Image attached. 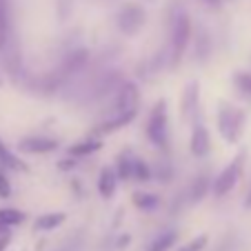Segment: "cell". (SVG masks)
<instances>
[{
    "instance_id": "9a60e30c",
    "label": "cell",
    "mask_w": 251,
    "mask_h": 251,
    "mask_svg": "<svg viewBox=\"0 0 251 251\" xmlns=\"http://www.w3.org/2000/svg\"><path fill=\"white\" fill-rule=\"evenodd\" d=\"M131 202H133V207H136L138 211H142V213H153V211H158V209L162 207L160 196L153 194V191H142V189L133 191Z\"/></svg>"
},
{
    "instance_id": "484cf974",
    "label": "cell",
    "mask_w": 251,
    "mask_h": 251,
    "mask_svg": "<svg viewBox=\"0 0 251 251\" xmlns=\"http://www.w3.org/2000/svg\"><path fill=\"white\" fill-rule=\"evenodd\" d=\"M209 245V236L207 233H200V236L191 238L189 242H185L182 247H178V251H204Z\"/></svg>"
},
{
    "instance_id": "83f0119b",
    "label": "cell",
    "mask_w": 251,
    "mask_h": 251,
    "mask_svg": "<svg viewBox=\"0 0 251 251\" xmlns=\"http://www.w3.org/2000/svg\"><path fill=\"white\" fill-rule=\"evenodd\" d=\"M0 198L2 200L11 198V182L5 174V167H0Z\"/></svg>"
},
{
    "instance_id": "cb8c5ba5",
    "label": "cell",
    "mask_w": 251,
    "mask_h": 251,
    "mask_svg": "<svg viewBox=\"0 0 251 251\" xmlns=\"http://www.w3.org/2000/svg\"><path fill=\"white\" fill-rule=\"evenodd\" d=\"M25 220H27V213L20 211V209H14V207L0 209V223H5L7 227H18Z\"/></svg>"
},
{
    "instance_id": "f1b7e54d",
    "label": "cell",
    "mask_w": 251,
    "mask_h": 251,
    "mask_svg": "<svg viewBox=\"0 0 251 251\" xmlns=\"http://www.w3.org/2000/svg\"><path fill=\"white\" fill-rule=\"evenodd\" d=\"M129 242H131V236H129V233H125V236H120V238H118L116 247H118V249H123V247H127Z\"/></svg>"
},
{
    "instance_id": "d6986e66",
    "label": "cell",
    "mask_w": 251,
    "mask_h": 251,
    "mask_svg": "<svg viewBox=\"0 0 251 251\" xmlns=\"http://www.w3.org/2000/svg\"><path fill=\"white\" fill-rule=\"evenodd\" d=\"M178 238H180L178 229H167V231L158 233V236L149 242L147 251H171L176 247V242H178Z\"/></svg>"
},
{
    "instance_id": "e0dca14e",
    "label": "cell",
    "mask_w": 251,
    "mask_h": 251,
    "mask_svg": "<svg viewBox=\"0 0 251 251\" xmlns=\"http://www.w3.org/2000/svg\"><path fill=\"white\" fill-rule=\"evenodd\" d=\"M133 158L136 153L131 149H123V151L116 156V162H114V169L118 174L120 182H133Z\"/></svg>"
},
{
    "instance_id": "277c9868",
    "label": "cell",
    "mask_w": 251,
    "mask_h": 251,
    "mask_svg": "<svg viewBox=\"0 0 251 251\" xmlns=\"http://www.w3.org/2000/svg\"><path fill=\"white\" fill-rule=\"evenodd\" d=\"M245 162H247V149H240V151L231 158V162L213 178L211 194L216 196V198H225V196H229L236 189L238 182L242 180V174H245Z\"/></svg>"
},
{
    "instance_id": "5b68a950",
    "label": "cell",
    "mask_w": 251,
    "mask_h": 251,
    "mask_svg": "<svg viewBox=\"0 0 251 251\" xmlns=\"http://www.w3.org/2000/svg\"><path fill=\"white\" fill-rule=\"evenodd\" d=\"M147 25V9L140 5V2H123L116 11V27L123 36L133 38L142 31V27Z\"/></svg>"
},
{
    "instance_id": "52a82bcc",
    "label": "cell",
    "mask_w": 251,
    "mask_h": 251,
    "mask_svg": "<svg viewBox=\"0 0 251 251\" xmlns=\"http://www.w3.org/2000/svg\"><path fill=\"white\" fill-rule=\"evenodd\" d=\"M140 109V89L133 80H123L114 91L107 111H138Z\"/></svg>"
},
{
    "instance_id": "8992f818",
    "label": "cell",
    "mask_w": 251,
    "mask_h": 251,
    "mask_svg": "<svg viewBox=\"0 0 251 251\" xmlns=\"http://www.w3.org/2000/svg\"><path fill=\"white\" fill-rule=\"evenodd\" d=\"M138 118V111H104L102 118L91 127V136H111V133L120 131V129L129 127L133 120Z\"/></svg>"
},
{
    "instance_id": "6da1fadb",
    "label": "cell",
    "mask_w": 251,
    "mask_h": 251,
    "mask_svg": "<svg viewBox=\"0 0 251 251\" xmlns=\"http://www.w3.org/2000/svg\"><path fill=\"white\" fill-rule=\"evenodd\" d=\"M194 38V23H191L189 11L182 5L174 7L169 16V49H167V56H169V67L180 65L182 58H185L187 49L191 45Z\"/></svg>"
},
{
    "instance_id": "4fadbf2b",
    "label": "cell",
    "mask_w": 251,
    "mask_h": 251,
    "mask_svg": "<svg viewBox=\"0 0 251 251\" xmlns=\"http://www.w3.org/2000/svg\"><path fill=\"white\" fill-rule=\"evenodd\" d=\"M191 43H194V58L200 65H204L213 53V38H211V33H209V29L202 27V25L196 27V33H194V38H191Z\"/></svg>"
},
{
    "instance_id": "d4e9b609",
    "label": "cell",
    "mask_w": 251,
    "mask_h": 251,
    "mask_svg": "<svg viewBox=\"0 0 251 251\" xmlns=\"http://www.w3.org/2000/svg\"><path fill=\"white\" fill-rule=\"evenodd\" d=\"M151 169H153V178H156L158 182H162V185L171 182V178H174V167H171V162L167 160V158L158 160V165L151 167Z\"/></svg>"
},
{
    "instance_id": "f546056e",
    "label": "cell",
    "mask_w": 251,
    "mask_h": 251,
    "mask_svg": "<svg viewBox=\"0 0 251 251\" xmlns=\"http://www.w3.org/2000/svg\"><path fill=\"white\" fill-rule=\"evenodd\" d=\"M9 242H11V236H9V233H5V236H0V251H7Z\"/></svg>"
},
{
    "instance_id": "44dd1931",
    "label": "cell",
    "mask_w": 251,
    "mask_h": 251,
    "mask_svg": "<svg viewBox=\"0 0 251 251\" xmlns=\"http://www.w3.org/2000/svg\"><path fill=\"white\" fill-rule=\"evenodd\" d=\"M0 167H5V169H11V171H27V165L7 147L2 138H0Z\"/></svg>"
},
{
    "instance_id": "30bf717a",
    "label": "cell",
    "mask_w": 251,
    "mask_h": 251,
    "mask_svg": "<svg viewBox=\"0 0 251 251\" xmlns=\"http://www.w3.org/2000/svg\"><path fill=\"white\" fill-rule=\"evenodd\" d=\"M200 114V82L198 80H189L182 89V98H180V116L182 120H194Z\"/></svg>"
},
{
    "instance_id": "2e32d148",
    "label": "cell",
    "mask_w": 251,
    "mask_h": 251,
    "mask_svg": "<svg viewBox=\"0 0 251 251\" xmlns=\"http://www.w3.org/2000/svg\"><path fill=\"white\" fill-rule=\"evenodd\" d=\"M211 185L213 180L209 178L207 174H198L194 178V182L187 189V198H189V204H198L207 198V194H211Z\"/></svg>"
},
{
    "instance_id": "7402d4cb",
    "label": "cell",
    "mask_w": 251,
    "mask_h": 251,
    "mask_svg": "<svg viewBox=\"0 0 251 251\" xmlns=\"http://www.w3.org/2000/svg\"><path fill=\"white\" fill-rule=\"evenodd\" d=\"M151 180H153L151 165H149V162L145 160L142 156H138V153H136V158H133V182L147 185V182H151Z\"/></svg>"
},
{
    "instance_id": "3957f363",
    "label": "cell",
    "mask_w": 251,
    "mask_h": 251,
    "mask_svg": "<svg viewBox=\"0 0 251 251\" xmlns=\"http://www.w3.org/2000/svg\"><path fill=\"white\" fill-rule=\"evenodd\" d=\"M145 136L151 147L160 149L162 153H169V104H167V98H158L149 109Z\"/></svg>"
},
{
    "instance_id": "7c38bea8",
    "label": "cell",
    "mask_w": 251,
    "mask_h": 251,
    "mask_svg": "<svg viewBox=\"0 0 251 251\" xmlns=\"http://www.w3.org/2000/svg\"><path fill=\"white\" fill-rule=\"evenodd\" d=\"M118 185H120V178H118V174H116L114 165H104L102 169L98 171V180H96L100 198L111 200L116 196V191H118Z\"/></svg>"
},
{
    "instance_id": "9c48e42d",
    "label": "cell",
    "mask_w": 251,
    "mask_h": 251,
    "mask_svg": "<svg viewBox=\"0 0 251 251\" xmlns=\"http://www.w3.org/2000/svg\"><path fill=\"white\" fill-rule=\"evenodd\" d=\"M60 147L58 138H49V136H25L18 140L16 149L20 153H27V156H47L53 153Z\"/></svg>"
},
{
    "instance_id": "603a6c76",
    "label": "cell",
    "mask_w": 251,
    "mask_h": 251,
    "mask_svg": "<svg viewBox=\"0 0 251 251\" xmlns=\"http://www.w3.org/2000/svg\"><path fill=\"white\" fill-rule=\"evenodd\" d=\"M9 40V2L0 0V49L7 47Z\"/></svg>"
},
{
    "instance_id": "4316f807",
    "label": "cell",
    "mask_w": 251,
    "mask_h": 251,
    "mask_svg": "<svg viewBox=\"0 0 251 251\" xmlns=\"http://www.w3.org/2000/svg\"><path fill=\"white\" fill-rule=\"evenodd\" d=\"M76 167H78V158H76V156H69V153H67L65 158H60V160L56 162V169L62 171V174H67V171H74Z\"/></svg>"
},
{
    "instance_id": "ba28073f",
    "label": "cell",
    "mask_w": 251,
    "mask_h": 251,
    "mask_svg": "<svg viewBox=\"0 0 251 251\" xmlns=\"http://www.w3.org/2000/svg\"><path fill=\"white\" fill-rule=\"evenodd\" d=\"M189 151L196 160H204L211 153V133H209L204 118L198 114L191 123V136H189Z\"/></svg>"
},
{
    "instance_id": "4dcf8cb0",
    "label": "cell",
    "mask_w": 251,
    "mask_h": 251,
    "mask_svg": "<svg viewBox=\"0 0 251 251\" xmlns=\"http://www.w3.org/2000/svg\"><path fill=\"white\" fill-rule=\"evenodd\" d=\"M209 9H220V0H202Z\"/></svg>"
},
{
    "instance_id": "8fae6325",
    "label": "cell",
    "mask_w": 251,
    "mask_h": 251,
    "mask_svg": "<svg viewBox=\"0 0 251 251\" xmlns=\"http://www.w3.org/2000/svg\"><path fill=\"white\" fill-rule=\"evenodd\" d=\"M89 56L91 53H89L87 47L71 49V51L65 53V58H62L58 74H60L62 78H69V76H74V74H80V71L87 67V62H89Z\"/></svg>"
},
{
    "instance_id": "ffe728a7",
    "label": "cell",
    "mask_w": 251,
    "mask_h": 251,
    "mask_svg": "<svg viewBox=\"0 0 251 251\" xmlns=\"http://www.w3.org/2000/svg\"><path fill=\"white\" fill-rule=\"evenodd\" d=\"M231 82H233V89L238 91V96L242 100H249L251 102V71H247V69L233 71Z\"/></svg>"
},
{
    "instance_id": "5bb4252c",
    "label": "cell",
    "mask_w": 251,
    "mask_h": 251,
    "mask_svg": "<svg viewBox=\"0 0 251 251\" xmlns=\"http://www.w3.org/2000/svg\"><path fill=\"white\" fill-rule=\"evenodd\" d=\"M100 149H102V138L87 133L85 138H80V140H76V142H71L69 147H67V153H69V156H76L78 160H80V158H87V156L98 153Z\"/></svg>"
},
{
    "instance_id": "1f68e13d",
    "label": "cell",
    "mask_w": 251,
    "mask_h": 251,
    "mask_svg": "<svg viewBox=\"0 0 251 251\" xmlns=\"http://www.w3.org/2000/svg\"><path fill=\"white\" fill-rule=\"evenodd\" d=\"M242 207L251 209V187H249V191H247V196H245V202H242Z\"/></svg>"
},
{
    "instance_id": "ac0fdd59",
    "label": "cell",
    "mask_w": 251,
    "mask_h": 251,
    "mask_svg": "<svg viewBox=\"0 0 251 251\" xmlns=\"http://www.w3.org/2000/svg\"><path fill=\"white\" fill-rule=\"evenodd\" d=\"M67 223L65 211H47L40 213L38 218L33 220V231H53V229L62 227Z\"/></svg>"
},
{
    "instance_id": "d6a6232c",
    "label": "cell",
    "mask_w": 251,
    "mask_h": 251,
    "mask_svg": "<svg viewBox=\"0 0 251 251\" xmlns=\"http://www.w3.org/2000/svg\"><path fill=\"white\" fill-rule=\"evenodd\" d=\"M145 2H156V0H145Z\"/></svg>"
},
{
    "instance_id": "7a4b0ae2",
    "label": "cell",
    "mask_w": 251,
    "mask_h": 251,
    "mask_svg": "<svg viewBox=\"0 0 251 251\" xmlns=\"http://www.w3.org/2000/svg\"><path fill=\"white\" fill-rule=\"evenodd\" d=\"M247 120H249V111L245 107L233 104L229 100H220L218 102L216 129H218V136L227 145H240L242 136H245V129H247Z\"/></svg>"
}]
</instances>
